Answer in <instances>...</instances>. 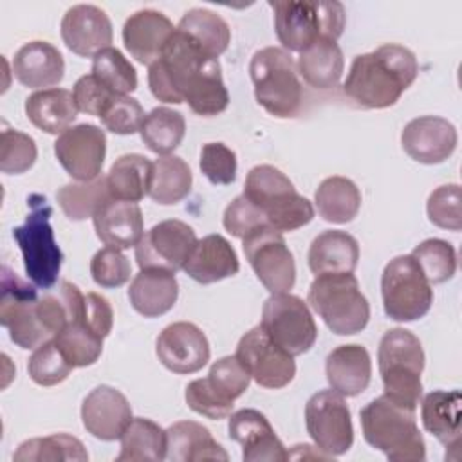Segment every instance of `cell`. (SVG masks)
Segmentation results:
<instances>
[{
    "label": "cell",
    "mask_w": 462,
    "mask_h": 462,
    "mask_svg": "<svg viewBox=\"0 0 462 462\" xmlns=\"http://www.w3.org/2000/svg\"><path fill=\"white\" fill-rule=\"evenodd\" d=\"M25 114L36 128L56 135L70 128L78 106L70 90L54 87L31 94L25 99Z\"/></svg>",
    "instance_id": "1f68e13d"
},
{
    "label": "cell",
    "mask_w": 462,
    "mask_h": 462,
    "mask_svg": "<svg viewBox=\"0 0 462 462\" xmlns=\"http://www.w3.org/2000/svg\"><path fill=\"white\" fill-rule=\"evenodd\" d=\"M307 260L314 274L354 273L359 260V244L346 231L328 229L312 240Z\"/></svg>",
    "instance_id": "4dcf8cb0"
},
{
    "label": "cell",
    "mask_w": 462,
    "mask_h": 462,
    "mask_svg": "<svg viewBox=\"0 0 462 462\" xmlns=\"http://www.w3.org/2000/svg\"><path fill=\"white\" fill-rule=\"evenodd\" d=\"M177 29L213 58H218L231 42V29L227 22L204 7L186 11Z\"/></svg>",
    "instance_id": "8d00e7d4"
},
{
    "label": "cell",
    "mask_w": 462,
    "mask_h": 462,
    "mask_svg": "<svg viewBox=\"0 0 462 462\" xmlns=\"http://www.w3.org/2000/svg\"><path fill=\"white\" fill-rule=\"evenodd\" d=\"M411 256L431 285L451 280L457 271L455 247L440 238H428L420 242L411 251Z\"/></svg>",
    "instance_id": "ee69618b"
},
{
    "label": "cell",
    "mask_w": 462,
    "mask_h": 462,
    "mask_svg": "<svg viewBox=\"0 0 462 462\" xmlns=\"http://www.w3.org/2000/svg\"><path fill=\"white\" fill-rule=\"evenodd\" d=\"M309 305L337 336L361 332L370 319V303L352 273L316 274L309 287Z\"/></svg>",
    "instance_id": "52a82bcc"
},
{
    "label": "cell",
    "mask_w": 462,
    "mask_h": 462,
    "mask_svg": "<svg viewBox=\"0 0 462 462\" xmlns=\"http://www.w3.org/2000/svg\"><path fill=\"white\" fill-rule=\"evenodd\" d=\"M383 307L393 321H415L428 314L433 303L431 283L411 254L392 258L381 276Z\"/></svg>",
    "instance_id": "9c48e42d"
},
{
    "label": "cell",
    "mask_w": 462,
    "mask_h": 462,
    "mask_svg": "<svg viewBox=\"0 0 462 462\" xmlns=\"http://www.w3.org/2000/svg\"><path fill=\"white\" fill-rule=\"evenodd\" d=\"M318 213L332 224H346L356 218L361 208V191L346 177L332 175L321 180L314 193Z\"/></svg>",
    "instance_id": "d590c367"
},
{
    "label": "cell",
    "mask_w": 462,
    "mask_h": 462,
    "mask_svg": "<svg viewBox=\"0 0 462 462\" xmlns=\"http://www.w3.org/2000/svg\"><path fill=\"white\" fill-rule=\"evenodd\" d=\"M38 150L36 143L31 135L4 128L2 130V141H0V170L7 175H18L32 168L36 161Z\"/></svg>",
    "instance_id": "bcb514c9"
},
{
    "label": "cell",
    "mask_w": 462,
    "mask_h": 462,
    "mask_svg": "<svg viewBox=\"0 0 462 462\" xmlns=\"http://www.w3.org/2000/svg\"><path fill=\"white\" fill-rule=\"evenodd\" d=\"M146 114L141 103L130 96H114L99 114L106 130L119 135H132L141 130Z\"/></svg>",
    "instance_id": "681fc988"
},
{
    "label": "cell",
    "mask_w": 462,
    "mask_h": 462,
    "mask_svg": "<svg viewBox=\"0 0 462 462\" xmlns=\"http://www.w3.org/2000/svg\"><path fill=\"white\" fill-rule=\"evenodd\" d=\"M173 32V23L161 11L141 9L125 22L123 43L132 58L150 67L161 58Z\"/></svg>",
    "instance_id": "7402d4cb"
},
{
    "label": "cell",
    "mask_w": 462,
    "mask_h": 462,
    "mask_svg": "<svg viewBox=\"0 0 462 462\" xmlns=\"http://www.w3.org/2000/svg\"><path fill=\"white\" fill-rule=\"evenodd\" d=\"M193 175L188 162L177 155H161L153 162L150 197L153 202L170 206L188 197Z\"/></svg>",
    "instance_id": "74e56055"
},
{
    "label": "cell",
    "mask_w": 462,
    "mask_h": 462,
    "mask_svg": "<svg viewBox=\"0 0 462 462\" xmlns=\"http://www.w3.org/2000/svg\"><path fill=\"white\" fill-rule=\"evenodd\" d=\"M244 195L262 209L265 220L276 231H294L314 218L309 199L300 195L289 177L271 164L249 170Z\"/></svg>",
    "instance_id": "5b68a950"
},
{
    "label": "cell",
    "mask_w": 462,
    "mask_h": 462,
    "mask_svg": "<svg viewBox=\"0 0 462 462\" xmlns=\"http://www.w3.org/2000/svg\"><path fill=\"white\" fill-rule=\"evenodd\" d=\"M242 247L256 278L271 294L289 292L294 287V256L280 231L260 226L242 238Z\"/></svg>",
    "instance_id": "7c38bea8"
},
{
    "label": "cell",
    "mask_w": 462,
    "mask_h": 462,
    "mask_svg": "<svg viewBox=\"0 0 462 462\" xmlns=\"http://www.w3.org/2000/svg\"><path fill=\"white\" fill-rule=\"evenodd\" d=\"M426 213L431 224L449 231L462 229V211H460V186L444 184L433 189L426 202Z\"/></svg>",
    "instance_id": "c3c4849f"
},
{
    "label": "cell",
    "mask_w": 462,
    "mask_h": 462,
    "mask_svg": "<svg viewBox=\"0 0 462 462\" xmlns=\"http://www.w3.org/2000/svg\"><path fill=\"white\" fill-rule=\"evenodd\" d=\"M260 325L291 356L309 352L318 337V327L307 303L289 292L271 294L265 300Z\"/></svg>",
    "instance_id": "8fae6325"
},
{
    "label": "cell",
    "mask_w": 462,
    "mask_h": 462,
    "mask_svg": "<svg viewBox=\"0 0 462 462\" xmlns=\"http://www.w3.org/2000/svg\"><path fill=\"white\" fill-rule=\"evenodd\" d=\"M119 440V462H161L166 458V430L150 419H132Z\"/></svg>",
    "instance_id": "e575fe53"
},
{
    "label": "cell",
    "mask_w": 462,
    "mask_h": 462,
    "mask_svg": "<svg viewBox=\"0 0 462 462\" xmlns=\"http://www.w3.org/2000/svg\"><path fill=\"white\" fill-rule=\"evenodd\" d=\"M377 361L384 395L397 406L415 411L422 397L420 374L424 370L419 337L406 328H390L381 337Z\"/></svg>",
    "instance_id": "3957f363"
},
{
    "label": "cell",
    "mask_w": 462,
    "mask_h": 462,
    "mask_svg": "<svg viewBox=\"0 0 462 462\" xmlns=\"http://www.w3.org/2000/svg\"><path fill=\"white\" fill-rule=\"evenodd\" d=\"M112 197L106 177L87 182H70L58 189L56 200L69 220H85L94 217Z\"/></svg>",
    "instance_id": "ab89813d"
},
{
    "label": "cell",
    "mask_w": 462,
    "mask_h": 462,
    "mask_svg": "<svg viewBox=\"0 0 462 462\" xmlns=\"http://www.w3.org/2000/svg\"><path fill=\"white\" fill-rule=\"evenodd\" d=\"M417 74L419 63L408 47L384 43L354 58L343 83V94L361 108H388L399 101Z\"/></svg>",
    "instance_id": "6da1fadb"
},
{
    "label": "cell",
    "mask_w": 462,
    "mask_h": 462,
    "mask_svg": "<svg viewBox=\"0 0 462 462\" xmlns=\"http://www.w3.org/2000/svg\"><path fill=\"white\" fill-rule=\"evenodd\" d=\"M139 134L148 150L157 155H170L184 139L186 121L179 110L157 106L146 114Z\"/></svg>",
    "instance_id": "f35d334b"
},
{
    "label": "cell",
    "mask_w": 462,
    "mask_h": 462,
    "mask_svg": "<svg viewBox=\"0 0 462 462\" xmlns=\"http://www.w3.org/2000/svg\"><path fill=\"white\" fill-rule=\"evenodd\" d=\"M16 462H56V460H88L83 442L67 433L36 437L22 442L13 455Z\"/></svg>",
    "instance_id": "60d3db41"
},
{
    "label": "cell",
    "mask_w": 462,
    "mask_h": 462,
    "mask_svg": "<svg viewBox=\"0 0 462 462\" xmlns=\"http://www.w3.org/2000/svg\"><path fill=\"white\" fill-rule=\"evenodd\" d=\"M200 170L211 184H231L236 179V153L224 143H208L200 152Z\"/></svg>",
    "instance_id": "f5cc1de1"
},
{
    "label": "cell",
    "mask_w": 462,
    "mask_h": 462,
    "mask_svg": "<svg viewBox=\"0 0 462 462\" xmlns=\"http://www.w3.org/2000/svg\"><path fill=\"white\" fill-rule=\"evenodd\" d=\"M166 458L171 462L229 460L211 431L195 420H179L166 430Z\"/></svg>",
    "instance_id": "f1b7e54d"
},
{
    "label": "cell",
    "mask_w": 462,
    "mask_h": 462,
    "mask_svg": "<svg viewBox=\"0 0 462 462\" xmlns=\"http://www.w3.org/2000/svg\"><path fill=\"white\" fill-rule=\"evenodd\" d=\"M182 99L204 117L222 114L229 105V92L222 79L218 58H209L189 72L182 87Z\"/></svg>",
    "instance_id": "4316f807"
},
{
    "label": "cell",
    "mask_w": 462,
    "mask_h": 462,
    "mask_svg": "<svg viewBox=\"0 0 462 462\" xmlns=\"http://www.w3.org/2000/svg\"><path fill=\"white\" fill-rule=\"evenodd\" d=\"M229 439L242 446L245 462H283L287 449L276 437L271 422L263 413L253 408H244L229 417Z\"/></svg>",
    "instance_id": "d6986e66"
},
{
    "label": "cell",
    "mask_w": 462,
    "mask_h": 462,
    "mask_svg": "<svg viewBox=\"0 0 462 462\" xmlns=\"http://www.w3.org/2000/svg\"><path fill=\"white\" fill-rule=\"evenodd\" d=\"M153 175V162L144 155L126 153L116 159L110 166L106 182L114 199L126 202H139L150 193Z\"/></svg>",
    "instance_id": "836d02e7"
},
{
    "label": "cell",
    "mask_w": 462,
    "mask_h": 462,
    "mask_svg": "<svg viewBox=\"0 0 462 462\" xmlns=\"http://www.w3.org/2000/svg\"><path fill=\"white\" fill-rule=\"evenodd\" d=\"M305 426L316 448L330 457L346 453L354 444V428L348 404L343 395L332 388L321 390L307 401Z\"/></svg>",
    "instance_id": "4fadbf2b"
},
{
    "label": "cell",
    "mask_w": 462,
    "mask_h": 462,
    "mask_svg": "<svg viewBox=\"0 0 462 462\" xmlns=\"http://www.w3.org/2000/svg\"><path fill=\"white\" fill-rule=\"evenodd\" d=\"M103 339L90 330L83 319L69 323L54 336V343L74 368L94 365L103 352Z\"/></svg>",
    "instance_id": "b9f144b4"
},
{
    "label": "cell",
    "mask_w": 462,
    "mask_h": 462,
    "mask_svg": "<svg viewBox=\"0 0 462 462\" xmlns=\"http://www.w3.org/2000/svg\"><path fill=\"white\" fill-rule=\"evenodd\" d=\"M457 128L444 117L422 116L411 119L402 134V150L417 162L440 164L449 159L457 148Z\"/></svg>",
    "instance_id": "ac0fdd59"
},
{
    "label": "cell",
    "mask_w": 462,
    "mask_h": 462,
    "mask_svg": "<svg viewBox=\"0 0 462 462\" xmlns=\"http://www.w3.org/2000/svg\"><path fill=\"white\" fill-rule=\"evenodd\" d=\"M112 22L108 14L97 5L78 4L67 9L63 14V43L78 56L94 58L99 51L112 47Z\"/></svg>",
    "instance_id": "ffe728a7"
},
{
    "label": "cell",
    "mask_w": 462,
    "mask_h": 462,
    "mask_svg": "<svg viewBox=\"0 0 462 462\" xmlns=\"http://www.w3.org/2000/svg\"><path fill=\"white\" fill-rule=\"evenodd\" d=\"M296 69L298 76H301L310 87L319 90L332 88L343 76V52L337 42L330 38H319L300 52Z\"/></svg>",
    "instance_id": "d6a6232c"
},
{
    "label": "cell",
    "mask_w": 462,
    "mask_h": 462,
    "mask_svg": "<svg viewBox=\"0 0 462 462\" xmlns=\"http://www.w3.org/2000/svg\"><path fill=\"white\" fill-rule=\"evenodd\" d=\"M254 97L274 117H292L301 106V83L292 56L280 47L256 51L249 63Z\"/></svg>",
    "instance_id": "ba28073f"
},
{
    "label": "cell",
    "mask_w": 462,
    "mask_h": 462,
    "mask_svg": "<svg viewBox=\"0 0 462 462\" xmlns=\"http://www.w3.org/2000/svg\"><path fill=\"white\" fill-rule=\"evenodd\" d=\"M54 153L65 171L78 182L99 177L106 155L105 132L90 123L67 128L54 143Z\"/></svg>",
    "instance_id": "2e32d148"
},
{
    "label": "cell",
    "mask_w": 462,
    "mask_h": 462,
    "mask_svg": "<svg viewBox=\"0 0 462 462\" xmlns=\"http://www.w3.org/2000/svg\"><path fill=\"white\" fill-rule=\"evenodd\" d=\"M179 296L175 273L164 269H141L130 283L128 300L144 318H157L173 309Z\"/></svg>",
    "instance_id": "83f0119b"
},
{
    "label": "cell",
    "mask_w": 462,
    "mask_h": 462,
    "mask_svg": "<svg viewBox=\"0 0 462 462\" xmlns=\"http://www.w3.org/2000/svg\"><path fill=\"white\" fill-rule=\"evenodd\" d=\"M274 31L287 51L301 52L319 38L337 42L345 29V7L341 2L271 0Z\"/></svg>",
    "instance_id": "277c9868"
},
{
    "label": "cell",
    "mask_w": 462,
    "mask_h": 462,
    "mask_svg": "<svg viewBox=\"0 0 462 462\" xmlns=\"http://www.w3.org/2000/svg\"><path fill=\"white\" fill-rule=\"evenodd\" d=\"M81 319L97 336L106 337L114 325L112 305L108 303V300L105 296H101L97 292H87Z\"/></svg>",
    "instance_id": "9f6ffc18"
},
{
    "label": "cell",
    "mask_w": 462,
    "mask_h": 462,
    "mask_svg": "<svg viewBox=\"0 0 462 462\" xmlns=\"http://www.w3.org/2000/svg\"><path fill=\"white\" fill-rule=\"evenodd\" d=\"M14 78L29 88H54L63 79L65 61L61 52L49 42L23 43L13 60Z\"/></svg>",
    "instance_id": "603a6c76"
},
{
    "label": "cell",
    "mask_w": 462,
    "mask_h": 462,
    "mask_svg": "<svg viewBox=\"0 0 462 462\" xmlns=\"http://www.w3.org/2000/svg\"><path fill=\"white\" fill-rule=\"evenodd\" d=\"M186 404L199 415L218 420L231 415L233 402L226 401L217 390L208 383L206 377L195 379L186 386Z\"/></svg>",
    "instance_id": "816d5d0a"
},
{
    "label": "cell",
    "mask_w": 462,
    "mask_h": 462,
    "mask_svg": "<svg viewBox=\"0 0 462 462\" xmlns=\"http://www.w3.org/2000/svg\"><path fill=\"white\" fill-rule=\"evenodd\" d=\"M460 392L433 390L424 395L420 404V419L424 430L431 433L446 449L460 448Z\"/></svg>",
    "instance_id": "f546056e"
},
{
    "label": "cell",
    "mask_w": 462,
    "mask_h": 462,
    "mask_svg": "<svg viewBox=\"0 0 462 462\" xmlns=\"http://www.w3.org/2000/svg\"><path fill=\"white\" fill-rule=\"evenodd\" d=\"M240 269L233 245L222 235H208L197 240L182 271L199 283H215L235 276Z\"/></svg>",
    "instance_id": "484cf974"
},
{
    "label": "cell",
    "mask_w": 462,
    "mask_h": 462,
    "mask_svg": "<svg viewBox=\"0 0 462 462\" xmlns=\"http://www.w3.org/2000/svg\"><path fill=\"white\" fill-rule=\"evenodd\" d=\"M0 323L20 348H36L52 339L38 318V291L9 267H2Z\"/></svg>",
    "instance_id": "30bf717a"
},
{
    "label": "cell",
    "mask_w": 462,
    "mask_h": 462,
    "mask_svg": "<svg viewBox=\"0 0 462 462\" xmlns=\"http://www.w3.org/2000/svg\"><path fill=\"white\" fill-rule=\"evenodd\" d=\"M365 440L393 462H422L426 444L415 411L392 402L386 395L370 401L359 413Z\"/></svg>",
    "instance_id": "7a4b0ae2"
},
{
    "label": "cell",
    "mask_w": 462,
    "mask_h": 462,
    "mask_svg": "<svg viewBox=\"0 0 462 462\" xmlns=\"http://www.w3.org/2000/svg\"><path fill=\"white\" fill-rule=\"evenodd\" d=\"M197 235L182 220H162L143 235L135 245V260L141 269H164L177 273L188 262Z\"/></svg>",
    "instance_id": "9a60e30c"
},
{
    "label": "cell",
    "mask_w": 462,
    "mask_h": 462,
    "mask_svg": "<svg viewBox=\"0 0 462 462\" xmlns=\"http://www.w3.org/2000/svg\"><path fill=\"white\" fill-rule=\"evenodd\" d=\"M206 379L217 390V393L231 402H235V399H238L251 383L249 372L242 366L236 356H226L215 361Z\"/></svg>",
    "instance_id": "7dc6e473"
},
{
    "label": "cell",
    "mask_w": 462,
    "mask_h": 462,
    "mask_svg": "<svg viewBox=\"0 0 462 462\" xmlns=\"http://www.w3.org/2000/svg\"><path fill=\"white\" fill-rule=\"evenodd\" d=\"M92 74L119 96H128L137 88V72L134 65L116 47H106L92 58Z\"/></svg>",
    "instance_id": "7bdbcfd3"
},
{
    "label": "cell",
    "mask_w": 462,
    "mask_h": 462,
    "mask_svg": "<svg viewBox=\"0 0 462 462\" xmlns=\"http://www.w3.org/2000/svg\"><path fill=\"white\" fill-rule=\"evenodd\" d=\"M74 366L61 354L54 339H49L34 348L29 357L27 372L40 386H54L63 383Z\"/></svg>",
    "instance_id": "f6af8a7d"
},
{
    "label": "cell",
    "mask_w": 462,
    "mask_h": 462,
    "mask_svg": "<svg viewBox=\"0 0 462 462\" xmlns=\"http://www.w3.org/2000/svg\"><path fill=\"white\" fill-rule=\"evenodd\" d=\"M325 374L334 392L343 397H356L370 384V354L361 345H339L327 356Z\"/></svg>",
    "instance_id": "d4e9b609"
},
{
    "label": "cell",
    "mask_w": 462,
    "mask_h": 462,
    "mask_svg": "<svg viewBox=\"0 0 462 462\" xmlns=\"http://www.w3.org/2000/svg\"><path fill=\"white\" fill-rule=\"evenodd\" d=\"M128 399L108 384L96 386L81 404L85 430L99 440H117L132 420Z\"/></svg>",
    "instance_id": "44dd1931"
},
{
    "label": "cell",
    "mask_w": 462,
    "mask_h": 462,
    "mask_svg": "<svg viewBox=\"0 0 462 462\" xmlns=\"http://www.w3.org/2000/svg\"><path fill=\"white\" fill-rule=\"evenodd\" d=\"M310 449H312V446L310 444H298V446H294L292 448V451L289 453L287 451V460L289 458H332L328 453H325V451H321V449H318V451H314V453H310Z\"/></svg>",
    "instance_id": "6f0895ef"
},
{
    "label": "cell",
    "mask_w": 462,
    "mask_h": 462,
    "mask_svg": "<svg viewBox=\"0 0 462 462\" xmlns=\"http://www.w3.org/2000/svg\"><path fill=\"white\" fill-rule=\"evenodd\" d=\"M235 356L249 372L251 379L263 388H283L296 375L294 356L278 346L262 325L253 327L240 337Z\"/></svg>",
    "instance_id": "5bb4252c"
},
{
    "label": "cell",
    "mask_w": 462,
    "mask_h": 462,
    "mask_svg": "<svg viewBox=\"0 0 462 462\" xmlns=\"http://www.w3.org/2000/svg\"><path fill=\"white\" fill-rule=\"evenodd\" d=\"M159 361L175 374H193L206 366L211 350L206 334L189 321H175L157 336Z\"/></svg>",
    "instance_id": "e0dca14e"
},
{
    "label": "cell",
    "mask_w": 462,
    "mask_h": 462,
    "mask_svg": "<svg viewBox=\"0 0 462 462\" xmlns=\"http://www.w3.org/2000/svg\"><path fill=\"white\" fill-rule=\"evenodd\" d=\"M27 208L25 222L13 229V238L22 251L27 276L36 287L45 291L58 282L63 253L54 240L51 226L52 208L47 199L40 193H32L27 199Z\"/></svg>",
    "instance_id": "8992f818"
},
{
    "label": "cell",
    "mask_w": 462,
    "mask_h": 462,
    "mask_svg": "<svg viewBox=\"0 0 462 462\" xmlns=\"http://www.w3.org/2000/svg\"><path fill=\"white\" fill-rule=\"evenodd\" d=\"M92 280L105 287H121L130 280V262L117 247H103L90 260Z\"/></svg>",
    "instance_id": "f907efd6"
},
{
    "label": "cell",
    "mask_w": 462,
    "mask_h": 462,
    "mask_svg": "<svg viewBox=\"0 0 462 462\" xmlns=\"http://www.w3.org/2000/svg\"><path fill=\"white\" fill-rule=\"evenodd\" d=\"M97 238L110 247H135L143 238L144 220L137 202L110 199L92 217Z\"/></svg>",
    "instance_id": "cb8c5ba5"
},
{
    "label": "cell",
    "mask_w": 462,
    "mask_h": 462,
    "mask_svg": "<svg viewBox=\"0 0 462 462\" xmlns=\"http://www.w3.org/2000/svg\"><path fill=\"white\" fill-rule=\"evenodd\" d=\"M72 96L76 101V106L79 112H85L88 116H97L103 112V108L112 101L114 94L108 87H105L92 72L81 76L72 88Z\"/></svg>",
    "instance_id": "11a10c76"
},
{
    "label": "cell",
    "mask_w": 462,
    "mask_h": 462,
    "mask_svg": "<svg viewBox=\"0 0 462 462\" xmlns=\"http://www.w3.org/2000/svg\"><path fill=\"white\" fill-rule=\"evenodd\" d=\"M222 222L226 231L236 238H244L245 235H249L253 229L260 226H269L262 209L254 206L244 193L235 197L227 204Z\"/></svg>",
    "instance_id": "db71d44e"
}]
</instances>
